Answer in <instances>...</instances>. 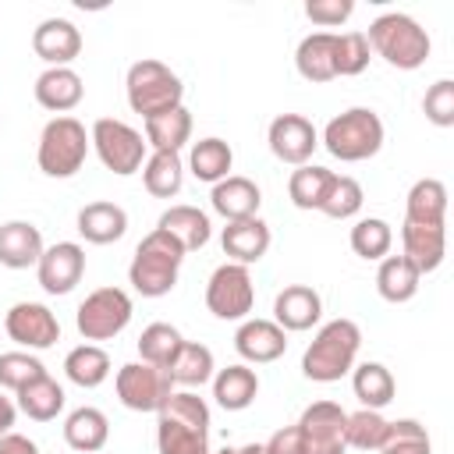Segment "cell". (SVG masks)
Returning <instances> with one entry per match:
<instances>
[{
    "label": "cell",
    "mask_w": 454,
    "mask_h": 454,
    "mask_svg": "<svg viewBox=\"0 0 454 454\" xmlns=\"http://www.w3.org/2000/svg\"><path fill=\"white\" fill-rule=\"evenodd\" d=\"M160 454H209V404L192 390H174L156 411Z\"/></svg>",
    "instance_id": "obj_1"
},
{
    "label": "cell",
    "mask_w": 454,
    "mask_h": 454,
    "mask_svg": "<svg viewBox=\"0 0 454 454\" xmlns=\"http://www.w3.org/2000/svg\"><path fill=\"white\" fill-rule=\"evenodd\" d=\"M181 262H184V245L167 234L163 227H153L135 255H131V266H128V280L138 294L145 298H160L167 294L174 284H177V273H181Z\"/></svg>",
    "instance_id": "obj_2"
},
{
    "label": "cell",
    "mask_w": 454,
    "mask_h": 454,
    "mask_svg": "<svg viewBox=\"0 0 454 454\" xmlns=\"http://www.w3.org/2000/svg\"><path fill=\"white\" fill-rule=\"evenodd\" d=\"M358 344H362L358 323L348 316H337V319L323 323L319 333L309 340V348L301 355V372L316 383H333L355 365Z\"/></svg>",
    "instance_id": "obj_3"
},
{
    "label": "cell",
    "mask_w": 454,
    "mask_h": 454,
    "mask_svg": "<svg viewBox=\"0 0 454 454\" xmlns=\"http://www.w3.org/2000/svg\"><path fill=\"white\" fill-rule=\"evenodd\" d=\"M365 39H369V50H376L387 64L404 67V71L426 64L429 46H433L429 43V32L411 14H404V11H383V14H376L369 21Z\"/></svg>",
    "instance_id": "obj_4"
},
{
    "label": "cell",
    "mask_w": 454,
    "mask_h": 454,
    "mask_svg": "<svg viewBox=\"0 0 454 454\" xmlns=\"http://www.w3.org/2000/svg\"><path fill=\"white\" fill-rule=\"evenodd\" d=\"M323 145L337 160H369L383 145V121L372 106H348L337 117L326 121L323 128Z\"/></svg>",
    "instance_id": "obj_5"
},
{
    "label": "cell",
    "mask_w": 454,
    "mask_h": 454,
    "mask_svg": "<svg viewBox=\"0 0 454 454\" xmlns=\"http://www.w3.org/2000/svg\"><path fill=\"white\" fill-rule=\"evenodd\" d=\"M124 85H128L131 110L142 114V117H153V114H163L170 106H181V99H184V85H181L177 71H170L156 57H138L128 67Z\"/></svg>",
    "instance_id": "obj_6"
},
{
    "label": "cell",
    "mask_w": 454,
    "mask_h": 454,
    "mask_svg": "<svg viewBox=\"0 0 454 454\" xmlns=\"http://www.w3.org/2000/svg\"><path fill=\"white\" fill-rule=\"evenodd\" d=\"M85 153H89V135H85V124L78 117L57 114L53 121H46V128L39 135V149H35L39 170L46 177L78 174L82 163H85Z\"/></svg>",
    "instance_id": "obj_7"
},
{
    "label": "cell",
    "mask_w": 454,
    "mask_h": 454,
    "mask_svg": "<svg viewBox=\"0 0 454 454\" xmlns=\"http://www.w3.org/2000/svg\"><path fill=\"white\" fill-rule=\"evenodd\" d=\"M131 294L124 287H96L74 312V326L85 340H110L131 323Z\"/></svg>",
    "instance_id": "obj_8"
},
{
    "label": "cell",
    "mask_w": 454,
    "mask_h": 454,
    "mask_svg": "<svg viewBox=\"0 0 454 454\" xmlns=\"http://www.w3.org/2000/svg\"><path fill=\"white\" fill-rule=\"evenodd\" d=\"M89 142L96 145L103 167L114 170V174H135L145 163V145L149 142H142V131H135L128 121L99 117L89 131Z\"/></svg>",
    "instance_id": "obj_9"
},
{
    "label": "cell",
    "mask_w": 454,
    "mask_h": 454,
    "mask_svg": "<svg viewBox=\"0 0 454 454\" xmlns=\"http://www.w3.org/2000/svg\"><path fill=\"white\" fill-rule=\"evenodd\" d=\"M252 301H255V287H252L248 266L223 262L213 270L206 284V309L216 319H245L252 312Z\"/></svg>",
    "instance_id": "obj_10"
},
{
    "label": "cell",
    "mask_w": 454,
    "mask_h": 454,
    "mask_svg": "<svg viewBox=\"0 0 454 454\" xmlns=\"http://www.w3.org/2000/svg\"><path fill=\"white\" fill-rule=\"evenodd\" d=\"M170 394L174 383L167 369H156L149 362H128L117 369V397L131 411H160Z\"/></svg>",
    "instance_id": "obj_11"
},
{
    "label": "cell",
    "mask_w": 454,
    "mask_h": 454,
    "mask_svg": "<svg viewBox=\"0 0 454 454\" xmlns=\"http://www.w3.org/2000/svg\"><path fill=\"white\" fill-rule=\"evenodd\" d=\"M344 419L337 401H312L294 422L301 433V454H344Z\"/></svg>",
    "instance_id": "obj_12"
},
{
    "label": "cell",
    "mask_w": 454,
    "mask_h": 454,
    "mask_svg": "<svg viewBox=\"0 0 454 454\" xmlns=\"http://www.w3.org/2000/svg\"><path fill=\"white\" fill-rule=\"evenodd\" d=\"M266 142H270L277 160L301 167V163H309L312 149L319 145V135L305 114H277L266 128Z\"/></svg>",
    "instance_id": "obj_13"
},
{
    "label": "cell",
    "mask_w": 454,
    "mask_h": 454,
    "mask_svg": "<svg viewBox=\"0 0 454 454\" xmlns=\"http://www.w3.org/2000/svg\"><path fill=\"white\" fill-rule=\"evenodd\" d=\"M4 330L21 348H50L60 340V323L43 301H14L4 316Z\"/></svg>",
    "instance_id": "obj_14"
},
{
    "label": "cell",
    "mask_w": 454,
    "mask_h": 454,
    "mask_svg": "<svg viewBox=\"0 0 454 454\" xmlns=\"http://www.w3.org/2000/svg\"><path fill=\"white\" fill-rule=\"evenodd\" d=\"M35 273H39L43 291L67 294L85 273V248L78 241H57V245L43 248V255L35 262Z\"/></svg>",
    "instance_id": "obj_15"
},
{
    "label": "cell",
    "mask_w": 454,
    "mask_h": 454,
    "mask_svg": "<svg viewBox=\"0 0 454 454\" xmlns=\"http://www.w3.org/2000/svg\"><path fill=\"white\" fill-rule=\"evenodd\" d=\"M32 50L35 57H43L50 67H71V60L82 53V32L71 18L50 14L35 25L32 32Z\"/></svg>",
    "instance_id": "obj_16"
},
{
    "label": "cell",
    "mask_w": 454,
    "mask_h": 454,
    "mask_svg": "<svg viewBox=\"0 0 454 454\" xmlns=\"http://www.w3.org/2000/svg\"><path fill=\"white\" fill-rule=\"evenodd\" d=\"M319 312H323V298L309 284H287L273 298V323L280 330H309L319 323Z\"/></svg>",
    "instance_id": "obj_17"
},
{
    "label": "cell",
    "mask_w": 454,
    "mask_h": 454,
    "mask_svg": "<svg viewBox=\"0 0 454 454\" xmlns=\"http://www.w3.org/2000/svg\"><path fill=\"white\" fill-rule=\"evenodd\" d=\"M401 245L419 273H429L443 262V252H447V227L443 223H415V220H404L401 223Z\"/></svg>",
    "instance_id": "obj_18"
},
{
    "label": "cell",
    "mask_w": 454,
    "mask_h": 454,
    "mask_svg": "<svg viewBox=\"0 0 454 454\" xmlns=\"http://www.w3.org/2000/svg\"><path fill=\"white\" fill-rule=\"evenodd\" d=\"M220 245H223V252L231 255V262H241V266L259 262V259L266 255V248H270V227H266V220H259V216L227 220L223 234H220Z\"/></svg>",
    "instance_id": "obj_19"
},
{
    "label": "cell",
    "mask_w": 454,
    "mask_h": 454,
    "mask_svg": "<svg viewBox=\"0 0 454 454\" xmlns=\"http://www.w3.org/2000/svg\"><path fill=\"white\" fill-rule=\"evenodd\" d=\"M234 348L248 362H273L287 351V330H280L273 319H245L234 333Z\"/></svg>",
    "instance_id": "obj_20"
},
{
    "label": "cell",
    "mask_w": 454,
    "mask_h": 454,
    "mask_svg": "<svg viewBox=\"0 0 454 454\" xmlns=\"http://www.w3.org/2000/svg\"><path fill=\"white\" fill-rule=\"evenodd\" d=\"M209 202L220 216L227 220H245V216H255L259 213V202H262V192L252 177L245 174H227L223 181L213 184L209 192Z\"/></svg>",
    "instance_id": "obj_21"
},
{
    "label": "cell",
    "mask_w": 454,
    "mask_h": 454,
    "mask_svg": "<svg viewBox=\"0 0 454 454\" xmlns=\"http://www.w3.org/2000/svg\"><path fill=\"white\" fill-rule=\"evenodd\" d=\"M39 255H43V234L32 220L0 223V266L25 270V266H35Z\"/></svg>",
    "instance_id": "obj_22"
},
{
    "label": "cell",
    "mask_w": 454,
    "mask_h": 454,
    "mask_svg": "<svg viewBox=\"0 0 454 454\" xmlns=\"http://www.w3.org/2000/svg\"><path fill=\"white\" fill-rule=\"evenodd\" d=\"M124 231H128V213L117 202L99 199V202H85L78 209V234L92 245H110V241L124 238Z\"/></svg>",
    "instance_id": "obj_23"
},
{
    "label": "cell",
    "mask_w": 454,
    "mask_h": 454,
    "mask_svg": "<svg viewBox=\"0 0 454 454\" xmlns=\"http://www.w3.org/2000/svg\"><path fill=\"white\" fill-rule=\"evenodd\" d=\"M82 92H85V85H82V74L74 67H46L35 78V99H39V106H46L53 114L78 106Z\"/></svg>",
    "instance_id": "obj_24"
},
{
    "label": "cell",
    "mask_w": 454,
    "mask_h": 454,
    "mask_svg": "<svg viewBox=\"0 0 454 454\" xmlns=\"http://www.w3.org/2000/svg\"><path fill=\"white\" fill-rule=\"evenodd\" d=\"M64 440H67L71 450L92 454V450H99V447L110 440V419H106L99 408L82 404V408H74V411L64 419Z\"/></svg>",
    "instance_id": "obj_25"
},
{
    "label": "cell",
    "mask_w": 454,
    "mask_h": 454,
    "mask_svg": "<svg viewBox=\"0 0 454 454\" xmlns=\"http://www.w3.org/2000/svg\"><path fill=\"white\" fill-rule=\"evenodd\" d=\"M156 227H163L167 234H174V238L184 245V252H192V248H202V245L209 241V234H213V223H209V216H206L199 206H188V202L163 209Z\"/></svg>",
    "instance_id": "obj_26"
},
{
    "label": "cell",
    "mask_w": 454,
    "mask_h": 454,
    "mask_svg": "<svg viewBox=\"0 0 454 454\" xmlns=\"http://www.w3.org/2000/svg\"><path fill=\"white\" fill-rule=\"evenodd\" d=\"M294 64L301 71V78L309 82H330L337 78V67H333V32H309L301 35L298 50H294Z\"/></svg>",
    "instance_id": "obj_27"
},
{
    "label": "cell",
    "mask_w": 454,
    "mask_h": 454,
    "mask_svg": "<svg viewBox=\"0 0 454 454\" xmlns=\"http://www.w3.org/2000/svg\"><path fill=\"white\" fill-rule=\"evenodd\" d=\"M255 394H259V376L248 369V365H227V369H220L216 376H213V397H216V404L220 408H227V411H241V408H248L252 401H255Z\"/></svg>",
    "instance_id": "obj_28"
},
{
    "label": "cell",
    "mask_w": 454,
    "mask_h": 454,
    "mask_svg": "<svg viewBox=\"0 0 454 454\" xmlns=\"http://www.w3.org/2000/svg\"><path fill=\"white\" fill-rule=\"evenodd\" d=\"M447 216V184L440 177H419L404 199V220L415 223H443Z\"/></svg>",
    "instance_id": "obj_29"
},
{
    "label": "cell",
    "mask_w": 454,
    "mask_h": 454,
    "mask_svg": "<svg viewBox=\"0 0 454 454\" xmlns=\"http://www.w3.org/2000/svg\"><path fill=\"white\" fill-rule=\"evenodd\" d=\"M192 138V114L188 106H170L163 114H153L145 117V142L153 149H167V153H177L184 142Z\"/></svg>",
    "instance_id": "obj_30"
},
{
    "label": "cell",
    "mask_w": 454,
    "mask_h": 454,
    "mask_svg": "<svg viewBox=\"0 0 454 454\" xmlns=\"http://www.w3.org/2000/svg\"><path fill=\"white\" fill-rule=\"evenodd\" d=\"M142 181H145V192L156 195V199H170L181 192V181H184V163H181V153H167V149H153L142 163Z\"/></svg>",
    "instance_id": "obj_31"
},
{
    "label": "cell",
    "mask_w": 454,
    "mask_h": 454,
    "mask_svg": "<svg viewBox=\"0 0 454 454\" xmlns=\"http://www.w3.org/2000/svg\"><path fill=\"white\" fill-rule=\"evenodd\" d=\"M419 266L408 259V255H383L380 259V270H376V291L387 298V301H408L415 291H419Z\"/></svg>",
    "instance_id": "obj_32"
},
{
    "label": "cell",
    "mask_w": 454,
    "mask_h": 454,
    "mask_svg": "<svg viewBox=\"0 0 454 454\" xmlns=\"http://www.w3.org/2000/svg\"><path fill=\"white\" fill-rule=\"evenodd\" d=\"M18 408L35 422H50L64 408V387L50 372H43V376H35L32 383H25L18 390Z\"/></svg>",
    "instance_id": "obj_33"
},
{
    "label": "cell",
    "mask_w": 454,
    "mask_h": 454,
    "mask_svg": "<svg viewBox=\"0 0 454 454\" xmlns=\"http://www.w3.org/2000/svg\"><path fill=\"white\" fill-rule=\"evenodd\" d=\"M188 167H192V174H195L199 181L216 184V181H223V177L231 174V167H234V153H231V145H227L223 138L209 135V138H199V142L192 145V153H188Z\"/></svg>",
    "instance_id": "obj_34"
},
{
    "label": "cell",
    "mask_w": 454,
    "mask_h": 454,
    "mask_svg": "<svg viewBox=\"0 0 454 454\" xmlns=\"http://www.w3.org/2000/svg\"><path fill=\"white\" fill-rule=\"evenodd\" d=\"M333 184V170L319 167V163H301L298 170H291L287 177V195L298 209H319L326 192Z\"/></svg>",
    "instance_id": "obj_35"
},
{
    "label": "cell",
    "mask_w": 454,
    "mask_h": 454,
    "mask_svg": "<svg viewBox=\"0 0 454 454\" xmlns=\"http://www.w3.org/2000/svg\"><path fill=\"white\" fill-rule=\"evenodd\" d=\"M170 383H184V387H202L213 376V351L199 340H181L177 355L167 365Z\"/></svg>",
    "instance_id": "obj_36"
},
{
    "label": "cell",
    "mask_w": 454,
    "mask_h": 454,
    "mask_svg": "<svg viewBox=\"0 0 454 454\" xmlns=\"http://www.w3.org/2000/svg\"><path fill=\"white\" fill-rule=\"evenodd\" d=\"M64 372H67V380L78 383V387H99V383L110 376V355H106L99 344H89V340H85V344H78V348L67 351Z\"/></svg>",
    "instance_id": "obj_37"
},
{
    "label": "cell",
    "mask_w": 454,
    "mask_h": 454,
    "mask_svg": "<svg viewBox=\"0 0 454 454\" xmlns=\"http://www.w3.org/2000/svg\"><path fill=\"white\" fill-rule=\"evenodd\" d=\"M351 387H355V397L362 401V408H383L394 401V376L383 362H362L351 376Z\"/></svg>",
    "instance_id": "obj_38"
},
{
    "label": "cell",
    "mask_w": 454,
    "mask_h": 454,
    "mask_svg": "<svg viewBox=\"0 0 454 454\" xmlns=\"http://www.w3.org/2000/svg\"><path fill=\"white\" fill-rule=\"evenodd\" d=\"M181 340H184V337L177 333V326L156 319V323H149V326L142 330V337H138V355H142V362H149V365H156V369H167L170 358L177 355Z\"/></svg>",
    "instance_id": "obj_39"
},
{
    "label": "cell",
    "mask_w": 454,
    "mask_h": 454,
    "mask_svg": "<svg viewBox=\"0 0 454 454\" xmlns=\"http://www.w3.org/2000/svg\"><path fill=\"white\" fill-rule=\"evenodd\" d=\"M387 436V419L376 408H358L348 411L344 419V447H358V450H380Z\"/></svg>",
    "instance_id": "obj_40"
},
{
    "label": "cell",
    "mask_w": 454,
    "mask_h": 454,
    "mask_svg": "<svg viewBox=\"0 0 454 454\" xmlns=\"http://www.w3.org/2000/svg\"><path fill=\"white\" fill-rule=\"evenodd\" d=\"M380 454H433V443L419 419H394V422H387Z\"/></svg>",
    "instance_id": "obj_41"
},
{
    "label": "cell",
    "mask_w": 454,
    "mask_h": 454,
    "mask_svg": "<svg viewBox=\"0 0 454 454\" xmlns=\"http://www.w3.org/2000/svg\"><path fill=\"white\" fill-rule=\"evenodd\" d=\"M390 241H394V231L387 220L380 216H362L355 227H351V248L355 255L362 259H383L390 252Z\"/></svg>",
    "instance_id": "obj_42"
},
{
    "label": "cell",
    "mask_w": 454,
    "mask_h": 454,
    "mask_svg": "<svg viewBox=\"0 0 454 454\" xmlns=\"http://www.w3.org/2000/svg\"><path fill=\"white\" fill-rule=\"evenodd\" d=\"M362 184H358V177H351V174H333V184H330V192H326V199H323V213L326 216H333V220H348V216H355L358 209H362Z\"/></svg>",
    "instance_id": "obj_43"
},
{
    "label": "cell",
    "mask_w": 454,
    "mask_h": 454,
    "mask_svg": "<svg viewBox=\"0 0 454 454\" xmlns=\"http://www.w3.org/2000/svg\"><path fill=\"white\" fill-rule=\"evenodd\" d=\"M369 64V39L365 32H333V67L337 74H358Z\"/></svg>",
    "instance_id": "obj_44"
},
{
    "label": "cell",
    "mask_w": 454,
    "mask_h": 454,
    "mask_svg": "<svg viewBox=\"0 0 454 454\" xmlns=\"http://www.w3.org/2000/svg\"><path fill=\"white\" fill-rule=\"evenodd\" d=\"M43 372H46V365L35 355H28V351H0V387L18 394L25 383H32Z\"/></svg>",
    "instance_id": "obj_45"
},
{
    "label": "cell",
    "mask_w": 454,
    "mask_h": 454,
    "mask_svg": "<svg viewBox=\"0 0 454 454\" xmlns=\"http://www.w3.org/2000/svg\"><path fill=\"white\" fill-rule=\"evenodd\" d=\"M422 114L440 124V128H450L454 124V78H436L426 96H422Z\"/></svg>",
    "instance_id": "obj_46"
},
{
    "label": "cell",
    "mask_w": 454,
    "mask_h": 454,
    "mask_svg": "<svg viewBox=\"0 0 454 454\" xmlns=\"http://www.w3.org/2000/svg\"><path fill=\"white\" fill-rule=\"evenodd\" d=\"M351 11H355V0H309L305 4V14L316 25H340L351 18Z\"/></svg>",
    "instance_id": "obj_47"
},
{
    "label": "cell",
    "mask_w": 454,
    "mask_h": 454,
    "mask_svg": "<svg viewBox=\"0 0 454 454\" xmlns=\"http://www.w3.org/2000/svg\"><path fill=\"white\" fill-rule=\"evenodd\" d=\"M266 454H301V433L298 426H280L266 443H262Z\"/></svg>",
    "instance_id": "obj_48"
},
{
    "label": "cell",
    "mask_w": 454,
    "mask_h": 454,
    "mask_svg": "<svg viewBox=\"0 0 454 454\" xmlns=\"http://www.w3.org/2000/svg\"><path fill=\"white\" fill-rule=\"evenodd\" d=\"M0 454H39V447L21 433H4L0 436Z\"/></svg>",
    "instance_id": "obj_49"
},
{
    "label": "cell",
    "mask_w": 454,
    "mask_h": 454,
    "mask_svg": "<svg viewBox=\"0 0 454 454\" xmlns=\"http://www.w3.org/2000/svg\"><path fill=\"white\" fill-rule=\"evenodd\" d=\"M14 415H18L14 401H11L7 394H0V436H4V433H11V426H14Z\"/></svg>",
    "instance_id": "obj_50"
},
{
    "label": "cell",
    "mask_w": 454,
    "mask_h": 454,
    "mask_svg": "<svg viewBox=\"0 0 454 454\" xmlns=\"http://www.w3.org/2000/svg\"><path fill=\"white\" fill-rule=\"evenodd\" d=\"M238 454H266V450H262V443H245V447H238Z\"/></svg>",
    "instance_id": "obj_51"
},
{
    "label": "cell",
    "mask_w": 454,
    "mask_h": 454,
    "mask_svg": "<svg viewBox=\"0 0 454 454\" xmlns=\"http://www.w3.org/2000/svg\"><path fill=\"white\" fill-rule=\"evenodd\" d=\"M216 454H238V447H220Z\"/></svg>",
    "instance_id": "obj_52"
}]
</instances>
